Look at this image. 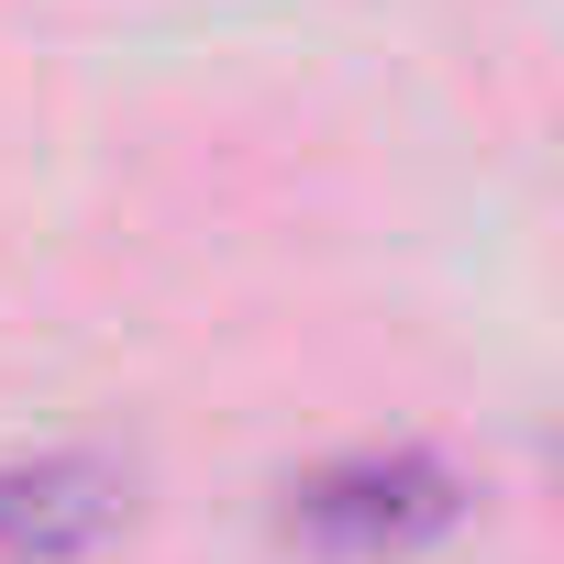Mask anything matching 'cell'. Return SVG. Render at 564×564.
Masks as SVG:
<instances>
[{
    "instance_id": "2",
    "label": "cell",
    "mask_w": 564,
    "mask_h": 564,
    "mask_svg": "<svg viewBox=\"0 0 564 564\" xmlns=\"http://www.w3.org/2000/svg\"><path fill=\"white\" fill-rule=\"evenodd\" d=\"M133 476L100 454H34V465H0V564H67L89 542L122 531Z\"/></svg>"
},
{
    "instance_id": "1",
    "label": "cell",
    "mask_w": 564,
    "mask_h": 564,
    "mask_svg": "<svg viewBox=\"0 0 564 564\" xmlns=\"http://www.w3.org/2000/svg\"><path fill=\"white\" fill-rule=\"evenodd\" d=\"M289 542L333 553V564H388V553H421L465 520V476L421 443H366V454H333L311 476H289Z\"/></svg>"
}]
</instances>
